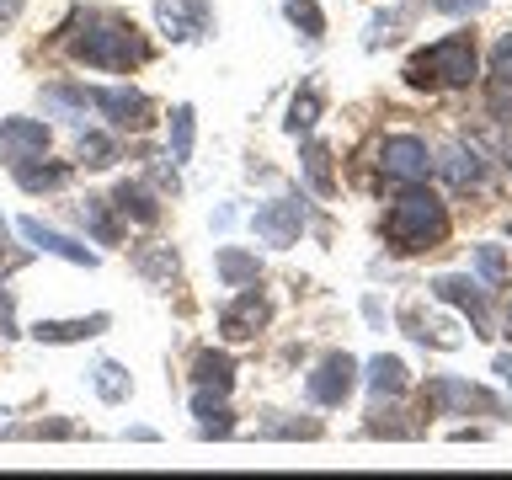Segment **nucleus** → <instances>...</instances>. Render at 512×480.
Returning a JSON list of instances; mask_svg holds the SVG:
<instances>
[{
    "label": "nucleus",
    "mask_w": 512,
    "mask_h": 480,
    "mask_svg": "<svg viewBox=\"0 0 512 480\" xmlns=\"http://www.w3.org/2000/svg\"><path fill=\"white\" fill-rule=\"evenodd\" d=\"M112 326V315H86V320H38L32 336H38L43 347H64V342H91V336H102Z\"/></svg>",
    "instance_id": "obj_14"
},
{
    "label": "nucleus",
    "mask_w": 512,
    "mask_h": 480,
    "mask_svg": "<svg viewBox=\"0 0 512 480\" xmlns=\"http://www.w3.org/2000/svg\"><path fill=\"white\" fill-rule=\"evenodd\" d=\"M379 166H384V176H390V182L416 187V182H427V176L438 171V160H432L427 139H416V134H390V139L379 144Z\"/></svg>",
    "instance_id": "obj_4"
},
{
    "label": "nucleus",
    "mask_w": 512,
    "mask_h": 480,
    "mask_svg": "<svg viewBox=\"0 0 512 480\" xmlns=\"http://www.w3.org/2000/svg\"><path fill=\"white\" fill-rule=\"evenodd\" d=\"M22 6H27V0H0V27L16 22V16H22Z\"/></svg>",
    "instance_id": "obj_36"
},
{
    "label": "nucleus",
    "mask_w": 512,
    "mask_h": 480,
    "mask_svg": "<svg viewBox=\"0 0 512 480\" xmlns=\"http://www.w3.org/2000/svg\"><path fill=\"white\" fill-rule=\"evenodd\" d=\"M427 406H438L443 416H459V411L502 416V400L486 395L480 384H464V379H432V384H427Z\"/></svg>",
    "instance_id": "obj_11"
},
{
    "label": "nucleus",
    "mask_w": 512,
    "mask_h": 480,
    "mask_svg": "<svg viewBox=\"0 0 512 480\" xmlns=\"http://www.w3.org/2000/svg\"><path fill=\"white\" fill-rule=\"evenodd\" d=\"M507 171H512V144H507Z\"/></svg>",
    "instance_id": "obj_39"
},
{
    "label": "nucleus",
    "mask_w": 512,
    "mask_h": 480,
    "mask_svg": "<svg viewBox=\"0 0 512 480\" xmlns=\"http://www.w3.org/2000/svg\"><path fill=\"white\" fill-rule=\"evenodd\" d=\"M496 374H502V379L512 384V358H507V352H502V358H496Z\"/></svg>",
    "instance_id": "obj_37"
},
{
    "label": "nucleus",
    "mask_w": 512,
    "mask_h": 480,
    "mask_svg": "<svg viewBox=\"0 0 512 480\" xmlns=\"http://www.w3.org/2000/svg\"><path fill=\"white\" fill-rule=\"evenodd\" d=\"M491 75H496V86H512V32H502L491 48Z\"/></svg>",
    "instance_id": "obj_32"
},
{
    "label": "nucleus",
    "mask_w": 512,
    "mask_h": 480,
    "mask_svg": "<svg viewBox=\"0 0 512 480\" xmlns=\"http://www.w3.org/2000/svg\"><path fill=\"white\" fill-rule=\"evenodd\" d=\"M507 235H512V230H507Z\"/></svg>",
    "instance_id": "obj_41"
},
{
    "label": "nucleus",
    "mask_w": 512,
    "mask_h": 480,
    "mask_svg": "<svg viewBox=\"0 0 512 480\" xmlns=\"http://www.w3.org/2000/svg\"><path fill=\"white\" fill-rule=\"evenodd\" d=\"M48 123L43 118H0V160L22 166V160H43L48 155Z\"/></svg>",
    "instance_id": "obj_9"
},
{
    "label": "nucleus",
    "mask_w": 512,
    "mask_h": 480,
    "mask_svg": "<svg viewBox=\"0 0 512 480\" xmlns=\"http://www.w3.org/2000/svg\"><path fill=\"white\" fill-rule=\"evenodd\" d=\"M448 235V208L438 203V192H427L422 182L406 187V198L390 203V214H384V240H390L395 251H427L438 246Z\"/></svg>",
    "instance_id": "obj_2"
},
{
    "label": "nucleus",
    "mask_w": 512,
    "mask_h": 480,
    "mask_svg": "<svg viewBox=\"0 0 512 480\" xmlns=\"http://www.w3.org/2000/svg\"><path fill=\"white\" fill-rule=\"evenodd\" d=\"M192 379L198 384H208V390H224L230 395V384H235V358L230 352H198V358H192Z\"/></svg>",
    "instance_id": "obj_19"
},
{
    "label": "nucleus",
    "mask_w": 512,
    "mask_h": 480,
    "mask_svg": "<svg viewBox=\"0 0 512 480\" xmlns=\"http://www.w3.org/2000/svg\"><path fill=\"white\" fill-rule=\"evenodd\" d=\"M91 390L102 395L107 406H123L128 390H134V379H128L123 363H96V368H91Z\"/></svg>",
    "instance_id": "obj_23"
},
{
    "label": "nucleus",
    "mask_w": 512,
    "mask_h": 480,
    "mask_svg": "<svg viewBox=\"0 0 512 480\" xmlns=\"http://www.w3.org/2000/svg\"><path fill=\"white\" fill-rule=\"evenodd\" d=\"M304 176H310V187L320 192V198H331L336 192V176H331V144H304Z\"/></svg>",
    "instance_id": "obj_27"
},
{
    "label": "nucleus",
    "mask_w": 512,
    "mask_h": 480,
    "mask_svg": "<svg viewBox=\"0 0 512 480\" xmlns=\"http://www.w3.org/2000/svg\"><path fill=\"white\" fill-rule=\"evenodd\" d=\"M16 230H22V240H32V246L48 251V256H64V262H75V267H96V251L91 246H80L75 235L48 230L43 219H16Z\"/></svg>",
    "instance_id": "obj_12"
},
{
    "label": "nucleus",
    "mask_w": 512,
    "mask_h": 480,
    "mask_svg": "<svg viewBox=\"0 0 512 480\" xmlns=\"http://www.w3.org/2000/svg\"><path fill=\"white\" fill-rule=\"evenodd\" d=\"M134 267H139L150 283H171V278H176V251H171V246H139V251H134Z\"/></svg>",
    "instance_id": "obj_28"
},
{
    "label": "nucleus",
    "mask_w": 512,
    "mask_h": 480,
    "mask_svg": "<svg viewBox=\"0 0 512 480\" xmlns=\"http://www.w3.org/2000/svg\"><path fill=\"white\" fill-rule=\"evenodd\" d=\"M75 155H80V166H91V171H107L112 160H118V139H112V134H96V128H80V144H75Z\"/></svg>",
    "instance_id": "obj_24"
},
{
    "label": "nucleus",
    "mask_w": 512,
    "mask_h": 480,
    "mask_svg": "<svg viewBox=\"0 0 512 480\" xmlns=\"http://www.w3.org/2000/svg\"><path fill=\"white\" fill-rule=\"evenodd\" d=\"M160 32L171 43H198L214 32V6L208 0H160Z\"/></svg>",
    "instance_id": "obj_10"
},
{
    "label": "nucleus",
    "mask_w": 512,
    "mask_h": 480,
    "mask_svg": "<svg viewBox=\"0 0 512 480\" xmlns=\"http://www.w3.org/2000/svg\"><path fill=\"white\" fill-rule=\"evenodd\" d=\"M438 171H443L454 187H480V182H486V160H480L475 144H448L443 160H438Z\"/></svg>",
    "instance_id": "obj_16"
},
{
    "label": "nucleus",
    "mask_w": 512,
    "mask_h": 480,
    "mask_svg": "<svg viewBox=\"0 0 512 480\" xmlns=\"http://www.w3.org/2000/svg\"><path fill=\"white\" fill-rule=\"evenodd\" d=\"M443 16H475V11H486V0H432Z\"/></svg>",
    "instance_id": "obj_34"
},
{
    "label": "nucleus",
    "mask_w": 512,
    "mask_h": 480,
    "mask_svg": "<svg viewBox=\"0 0 512 480\" xmlns=\"http://www.w3.org/2000/svg\"><path fill=\"white\" fill-rule=\"evenodd\" d=\"M315 118H320V91L315 86H304L299 96H294V102H288V118H283V128H288V134H310V128H315Z\"/></svg>",
    "instance_id": "obj_29"
},
{
    "label": "nucleus",
    "mask_w": 512,
    "mask_h": 480,
    "mask_svg": "<svg viewBox=\"0 0 512 480\" xmlns=\"http://www.w3.org/2000/svg\"><path fill=\"white\" fill-rule=\"evenodd\" d=\"M70 54L80 64H91V70H128V64L150 59V43L123 16H86V32L70 43Z\"/></svg>",
    "instance_id": "obj_1"
},
{
    "label": "nucleus",
    "mask_w": 512,
    "mask_h": 480,
    "mask_svg": "<svg viewBox=\"0 0 512 480\" xmlns=\"http://www.w3.org/2000/svg\"><path fill=\"white\" fill-rule=\"evenodd\" d=\"M283 16H288V22H294V27L304 32V38H326V11H320L315 0H288Z\"/></svg>",
    "instance_id": "obj_30"
},
{
    "label": "nucleus",
    "mask_w": 512,
    "mask_h": 480,
    "mask_svg": "<svg viewBox=\"0 0 512 480\" xmlns=\"http://www.w3.org/2000/svg\"><path fill=\"white\" fill-rule=\"evenodd\" d=\"M352 384H358V358H352V352H331V358H320V368L304 379V390H310L315 406H342L352 395Z\"/></svg>",
    "instance_id": "obj_7"
},
{
    "label": "nucleus",
    "mask_w": 512,
    "mask_h": 480,
    "mask_svg": "<svg viewBox=\"0 0 512 480\" xmlns=\"http://www.w3.org/2000/svg\"><path fill=\"white\" fill-rule=\"evenodd\" d=\"M214 267H219L224 288H251L256 278H262V262H256V251H240V246H219Z\"/></svg>",
    "instance_id": "obj_18"
},
{
    "label": "nucleus",
    "mask_w": 512,
    "mask_h": 480,
    "mask_svg": "<svg viewBox=\"0 0 512 480\" xmlns=\"http://www.w3.org/2000/svg\"><path fill=\"white\" fill-rule=\"evenodd\" d=\"M112 208L128 214L134 224H155L160 219V203H155V192L144 182H118V187H112Z\"/></svg>",
    "instance_id": "obj_17"
},
{
    "label": "nucleus",
    "mask_w": 512,
    "mask_h": 480,
    "mask_svg": "<svg viewBox=\"0 0 512 480\" xmlns=\"http://www.w3.org/2000/svg\"><path fill=\"white\" fill-rule=\"evenodd\" d=\"M368 390H374L379 400L384 395H400V390H406V363L390 358V352H379V358L368 363Z\"/></svg>",
    "instance_id": "obj_25"
},
{
    "label": "nucleus",
    "mask_w": 512,
    "mask_h": 480,
    "mask_svg": "<svg viewBox=\"0 0 512 480\" xmlns=\"http://www.w3.org/2000/svg\"><path fill=\"white\" fill-rule=\"evenodd\" d=\"M475 38L470 32H448V38L427 43L422 54L406 64V80L411 86H470L475 80Z\"/></svg>",
    "instance_id": "obj_3"
},
{
    "label": "nucleus",
    "mask_w": 512,
    "mask_h": 480,
    "mask_svg": "<svg viewBox=\"0 0 512 480\" xmlns=\"http://www.w3.org/2000/svg\"><path fill=\"white\" fill-rule=\"evenodd\" d=\"M475 272H480V283H507V251L502 246H475Z\"/></svg>",
    "instance_id": "obj_31"
},
{
    "label": "nucleus",
    "mask_w": 512,
    "mask_h": 480,
    "mask_svg": "<svg viewBox=\"0 0 512 480\" xmlns=\"http://www.w3.org/2000/svg\"><path fill=\"white\" fill-rule=\"evenodd\" d=\"M432 288H438V299H443V304H459V310L470 315L475 336H491V315H486V288H480V283H470V278H438Z\"/></svg>",
    "instance_id": "obj_13"
},
{
    "label": "nucleus",
    "mask_w": 512,
    "mask_h": 480,
    "mask_svg": "<svg viewBox=\"0 0 512 480\" xmlns=\"http://www.w3.org/2000/svg\"><path fill=\"white\" fill-rule=\"evenodd\" d=\"M507 326H512V310H507Z\"/></svg>",
    "instance_id": "obj_40"
},
{
    "label": "nucleus",
    "mask_w": 512,
    "mask_h": 480,
    "mask_svg": "<svg viewBox=\"0 0 512 480\" xmlns=\"http://www.w3.org/2000/svg\"><path fill=\"white\" fill-rule=\"evenodd\" d=\"M192 416H198V432H203V438H230V432H235L230 406H224V390H208V384H198V390H192Z\"/></svg>",
    "instance_id": "obj_15"
},
{
    "label": "nucleus",
    "mask_w": 512,
    "mask_h": 480,
    "mask_svg": "<svg viewBox=\"0 0 512 480\" xmlns=\"http://www.w3.org/2000/svg\"><path fill=\"white\" fill-rule=\"evenodd\" d=\"M91 107L102 112L112 128H128V134H144L155 123V102L134 86H96L91 91Z\"/></svg>",
    "instance_id": "obj_6"
},
{
    "label": "nucleus",
    "mask_w": 512,
    "mask_h": 480,
    "mask_svg": "<svg viewBox=\"0 0 512 480\" xmlns=\"http://www.w3.org/2000/svg\"><path fill=\"white\" fill-rule=\"evenodd\" d=\"M11 336H22V326H16V299H11V288L0 283V342H11Z\"/></svg>",
    "instance_id": "obj_33"
},
{
    "label": "nucleus",
    "mask_w": 512,
    "mask_h": 480,
    "mask_svg": "<svg viewBox=\"0 0 512 480\" xmlns=\"http://www.w3.org/2000/svg\"><path fill=\"white\" fill-rule=\"evenodd\" d=\"M0 251H6V224H0Z\"/></svg>",
    "instance_id": "obj_38"
},
{
    "label": "nucleus",
    "mask_w": 512,
    "mask_h": 480,
    "mask_svg": "<svg viewBox=\"0 0 512 480\" xmlns=\"http://www.w3.org/2000/svg\"><path fill=\"white\" fill-rule=\"evenodd\" d=\"M251 235L262 240V246H272V251H288L304 235V198H299V192H288V198L256 208V214H251Z\"/></svg>",
    "instance_id": "obj_5"
},
{
    "label": "nucleus",
    "mask_w": 512,
    "mask_h": 480,
    "mask_svg": "<svg viewBox=\"0 0 512 480\" xmlns=\"http://www.w3.org/2000/svg\"><path fill=\"white\" fill-rule=\"evenodd\" d=\"M86 107H91V91L86 86H43V112H54V118H86Z\"/></svg>",
    "instance_id": "obj_20"
},
{
    "label": "nucleus",
    "mask_w": 512,
    "mask_h": 480,
    "mask_svg": "<svg viewBox=\"0 0 512 480\" xmlns=\"http://www.w3.org/2000/svg\"><path fill=\"white\" fill-rule=\"evenodd\" d=\"M38 438H75V427L70 422H48V427H38Z\"/></svg>",
    "instance_id": "obj_35"
},
{
    "label": "nucleus",
    "mask_w": 512,
    "mask_h": 480,
    "mask_svg": "<svg viewBox=\"0 0 512 480\" xmlns=\"http://www.w3.org/2000/svg\"><path fill=\"white\" fill-rule=\"evenodd\" d=\"M267 320H272V304L256 294V283H251V288H240V294L219 310V336H224V342H251Z\"/></svg>",
    "instance_id": "obj_8"
},
{
    "label": "nucleus",
    "mask_w": 512,
    "mask_h": 480,
    "mask_svg": "<svg viewBox=\"0 0 512 480\" xmlns=\"http://www.w3.org/2000/svg\"><path fill=\"white\" fill-rule=\"evenodd\" d=\"M192 139H198V112H192L187 102L171 107V166H187L192 160Z\"/></svg>",
    "instance_id": "obj_21"
},
{
    "label": "nucleus",
    "mask_w": 512,
    "mask_h": 480,
    "mask_svg": "<svg viewBox=\"0 0 512 480\" xmlns=\"http://www.w3.org/2000/svg\"><path fill=\"white\" fill-rule=\"evenodd\" d=\"M80 224L96 235V246H118V240H123V224L112 219V208H107L102 198H86V203H80Z\"/></svg>",
    "instance_id": "obj_22"
},
{
    "label": "nucleus",
    "mask_w": 512,
    "mask_h": 480,
    "mask_svg": "<svg viewBox=\"0 0 512 480\" xmlns=\"http://www.w3.org/2000/svg\"><path fill=\"white\" fill-rule=\"evenodd\" d=\"M16 171V187L22 192H59L64 182H70V166H32V160H22Z\"/></svg>",
    "instance_id": "obj_26"
}]
</instances>
